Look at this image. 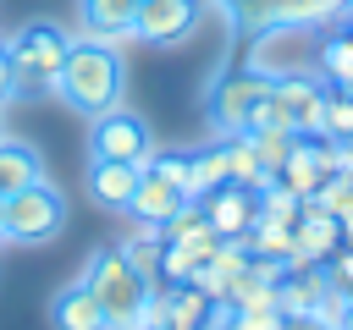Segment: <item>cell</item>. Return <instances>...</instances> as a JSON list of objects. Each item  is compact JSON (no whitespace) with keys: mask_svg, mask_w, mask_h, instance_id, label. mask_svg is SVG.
Returning a JSON list of instances; mask_svg holds the SVG:
<instances>
[{"mask_svg":"<svg viewBox=\"0 0 353 330\" xmlns=\"http://www.w3.org/2000/svg\"><path fill=\"white\" fill-rule=\"evenodd\" d=\"M342 242H347V248H353V209H347V214H342Z\"/></svg>","mask_w":353,"mask_h":330,"instance_id":"obj_35","label":"cell"},{"mask_svg":"<svg viewBox=\"0 0 353 330\" xmlns=\"http://www.w3.org/2000/svg\"><path fill=\"white\" fill-rule=\"evenodd\" d=\"M325 6H331V16H336V11H347V6H353V0H325Z\"/></svg>","mask_w":353,"mask_h":330,"instance_id":"obj_37","label":"cell"},{"mask_svg":"<svg viewBox=\"0 0 353 330\" xmlns=\"http://www.w3.org/2000/svg\"><path fill=\"white\" fill-rule=\"evenodd\" d=\"M66 226V204L50 182H33L22 192L0 198V242H22V248H44L55 242Z\"/></svg>","mask_w":353,"mask_h":330,"instance_id":"obj_3","label":"cell"},{"mask_svg":"<svg viewBox=\"0 0 353 330\" xmlns=\"http://www.w3.org/2000/svg\"><path fill=\"white\" fill-rule=\"evenodd\" d=\"M116 253H121V258H127V264H132V270H138L149 286L160 280V253H165V242H160V226H132V236H127Z\"/></svg>","mask_w":353,"mask_h":330,"instance_id":"obj_20","label":"cell"},{"mask_svg":"<svg viewBox=\"0 0 353 330\" xmlns=\"http://www.w3.org/2000/svg\"><path fill=\"white\" fill-rule=\"evenodd\" d=\"M221 148H226V182H237L248 192H259L270 182V170H265V160L254 148V132H221Z\"/></svg>","mask_w":353,"mask_h":330,"instance_id":"obj_15","label":"cell"},{"mask_svg":"<svg viewBox=\"0 0 353 330\" xmlns=\"http://www.w3.org/2000/svg\"><path fill=\"white\" fill-rule=\"evenodd\" d=\"M199 28V0H138L132 38L143 44H182Z\"/></svg>","mask_w":353,"mask_h":330,"instance_id":"obj_9","label":"cell"},{"mask_svg":"<svg viewBox=\"0 0 353 330\" xmlns=\"http://www.w3.org/2000/svg\"><path fill=\"white\" fill-rule=\"evenodd\" d=\"M331 280H325V264H309V270H281V280H276V308L281 314H309L314 302H320V292H325Z\"/></svg>","mask_w":353,"mask_h":330,"instance_id":"obj_16","label":"cell"},{"mask_svg":"<svg viewBox=\"0 0 353 330\" xmlns=\"http://www.w3.org/2000/svg\"><path fill=\"white\" fill-rule=\"evenodd\" d=\"M226 182V148L221 143H210V148H199L193 154V187H199V198L210 192V187H221Z\"/></svg>","mask_w":353,"mask_h":330,"instance_id":"obj_25","label":"cell"},{"mask_svg":"<svg viewBox=\"0 0 353 330\" xmlns=\"http://www.w3.org/2000/svg\"><path fill=\"white\" fill-rule=\"evenodd\" d=\"M342 330H353V308H347V319H342Z\"/></svg>","mask_w":353,"mask_h":330,"instance_id":"obj_39","label":"cell"},{"mask_svg":"<svg viewBox=\"0 0 353 330\" xmlns=\"http://www.w3.org/2000/svg\"><path fill=\"white\" fill-rule=\"evenodd\" d=\"M165 297H171V319H165V330H210V319H215V302H210V297H204L193 280L171 286Z\"/></svg>","mask_w":353,"mask_h":330,"instance_id":"obj_19","label":"cell"},{"mask_svg":"<svg viewBox=\"0 0 353 330\" xmlns=\"http://www.w3.org/2000/svg\"><path fill=\"white\" fill-rule=\"evenodd\" d=\"M276 182L292 192V198H314L320 192V182H325V165L314 160V148H309V138H298V148L287 154V165L276 170Z\"/></svg>","mask_w":353,"mask_h":330,"instance_id":"obj_18","label":"cell"},{"mask_svg":"<svg viewBox=\"0 0 353 330\" xmlns=\"http://www.w3.org/2000/svg\"><path fill=\"white\" fill-rule=\"evenodd\" d=\"M6 60H11V44H6V38H0V72H6Z\"/></svg>","mask_w":353,"mask_h":330,"instance_id":"obj_36","label":"cell"},{"mask_svg":"<svg viewBox=\"0 0 353 330\" xmlns=\"http://www.w3.org/2000/svg\"><path fill=\"white\" fill-rule=\"evenodd\" d=\"M347 143H353V138H347Z\"/></svg>","mask_w":353,"mask_h":330,"instance_id":"obj_43","label":"cell"},{"mask_svg":"<svg viewBox=\"0 0 353 330\" xmlns=\"http://www.w3.org/2000/svg\"><path fill=\"white\" fill-rule=\"evenodd\" d=\"M182 204H188V198H182V187H171L165 176L143 170V176H138V187H132V204H127V214H132L138 226H160V220H171Z\"/></svg>","mask_w":353,"mask_h":330,"instance_id":"obj_13","label":"cell"},{"mask_svg":"<svg viewBox=\"0 0 353 330\" xmlns=\"http://www.w3.org/2000/svg\"><path fill=\"white\" fill-rule=\"evenodd\" d=\"M143 165H127V160H88V198L110 214H127L132 204V187H138Z\"/></svg>","mask_w":353,"mask_h":330,"instance_id":"obj_11","label":"cell"},{"mask_svg":"<svg viewBox=\"0 0 353 330\" xmlns=\"http://www.w3.org/2000/svg\"><path fill=\"white\" fill-rule=\"evenodd\" d=\"M314 204H320V209H331V214L342 220V214L353 209V176H325V182H320V192H314Z\"/></svg>","mask_w":353,"mask_h":330,"instance_id":"obj_26","label":"cell"},{"mask_svg":"<svg viewBox=\"0 0 353 330\" xmlns=\"http://www.w3.org/2000/svg\"><path fill=\"white\" fill-rule=\"evenodd\" d=\"M0 138H6V104H0Z\"/></svg>","mask_w":353,"mask_h":330,"instance_id":"obj_40","label":"cell"},{"mask_svg":"<svg viewBox=\"0 0 353 330\" xmlns=\"http://www.w3.org/2000/svg\"><path fill=\"white\" fill-rule=\"evenodd\" d=\"M254 148H259V160H265V170L276 176V170L287 165V154L298 148V132H292V126H265V132H254Z\"/></svg>","mask_w":353,"mask_h":330,"instance_id":"obj_24","label":"cell"},{"mask_svg":"<svg viewBox=\"0 0 353 330\" xmlns=\"http://www.w3.org/2000/svg\"><path fill=\"white\" fill-rule=\"evenodd\" d=\"M77 16H83V38H99V44H127V38H132L138 0H77Z\"/></svg>","mask_w":353,"mask_h":330,"instance_id":"obj_12","label":"cell"},{"mask_svg":"<svg viewBox=\"0 0 353 330\" xmlns=\"http://www.w3.org/2000/svg\"><path fill=\"white\" fill-rule=\"evenodd\" d=\"M165 319H171V297L165 292H149L138 302V314H132V330H165Z\"/></svg>","mask_w":353,"mask_h":330,"instance_id":"obj_28","label":"cell"},{"mask_svg":"<svg viewBox=\"0 0 353 330\" xmlns=\"http://www.w3.org/2000/svg\"><path fill=\"white\" fill-rule=\"evenodd\" d=\"M281 330H336V324H325L314 314H281Z\"/></svg>","mask_w":353,"mask_h":330,"instance_id":"obj_33","label":"cell"},{"mask_svg":"<svg viewBox=\"0 0 353 330\" xmlns=\"http://www.w3.org/2000/svg\"><path fill=\"white\" fill-rule=\"evenodd\" d=\"M50 319H55V330H110V319H105V308L94 302V292L77 280V286H66L61 297H55V308H50Z\"/></svg>","mask_w":353,"mask_h":330,"instance_id":"obj_17","label":"cell"},{"mask_svg":"<svg viewBox=\"0 0 353 330\" xmlns=\"http://www.w3.org/2000/svg\"><path fill=\"white\" fill-rule=\"evenodd\" d=\"M193 286H199V292H204L210 302H226V286H232V280H226V275H221V270H215V264L204 258V264L193 270Z\"/></svg>","mask_w":353,"mask_h":330,"instance_id":"obj_30","label":"cell"},{"mask_svg":"<svg viewBox=\"0 0 353 330\" xmlns=\"http://www.w3.org/2000/svg\"><path fill=\"white\" fill-rule=\"evenodd\" d=\"M347 297H353V292H347Z\"/></svg>","mask_w":353,"mask_h":330,"instance_id":"obj_42","label":"cell"},{"mask_svg":"<svg viewBox=\"0 0 353 330\" xmlns=\"http://www.w3.org/2000/svg\"><path fill=\"white\" fill-rule=\"evenodd\" d=\"M347 308H353V297H347V292H342V286H325V292H320V302H314V308H309V314H314V319H325V324H336V330H342V319H347Z\"/></svg>","mask_w":353,"mask_h":330,"instance_id":"obj_29","label":"cell"},{"mask_svg":"<svg viewBox=\"0 0 353 330\" xmlns=\"http://www.w3.org/2000/svg\"><path fill=\"white\" fill-rule=\"evenodd\" d=\"M121 88H127V66H121V44H99V38H72L66 44V60H61V77H55V94L83 110V116H99L110 104H121Z\"/></svg>","mask_w":353,"mask_h":330,"instance_id":"obj_1","label":"cell"},{"mask_svg":"<svg viewBox=\"0 0 353 330\" xmlns=\"http://www.w3.org/2000/svg\"><path fill=\"white\" fill-rule=\"evenodd\" d=\"M83 286L94 292V302L105 308V319H110V330H132V314H138V302L154 292L116 248H105V253H94L88 258V270H83Z\"/></svg>","mask_w":353,"mask_h":330,"instance_id":"obj_4","label":"cell"},{"mask_svg":"<svg viewBox=\"0 0 353 330\" xmlns=\"http://www.w3.org/2000/svg\"><path fill=\"white\" fill-rule=\"evenodd\" d=\"M33 182H44L39 148L6 132V138H0V198H6V192H22V187H33Z\"/></svg>","mask_w":353,"mask_h":330,"instance_id":"obj_14","label":"cell"},{"mask_svg":"<svg viewBox=\"0 0 353 330\" xmlns=\"http://www.w3.org/2000/svg\"><path fill=\"white\" fill-rule=\"evenodd\" d=\"M265 94H270V72L265 66H237L210 88V121L221 132H248V116Z\"/></svg>","mask_w":353,"mask_h":330,"instance_id":"obj_7","label":"cell"},{"mask_svg":"<svg viewBox=\"0 0 353 330\" xmlns=\"http://www.w3.org/2000/svg\"><path fill=\"white\" fill-rule=\"evenodd\" d=\"M314 72H320L331 88L353 82V33H331V38L314 50Z\"/></svg>","mask_w":353,"mask_h":330,"instance_id":"obj_21","label":"cell"},{"mask_svg":"<svg viewBox=\"0 0 353 330\" xmlns=\"http://www.w3.org/2000/svg\"><path fill=\"white\" fill-rule=\"evenodd\" d=\"M226 11L248 33H265V28H309V22L331 16L325 0H232Z\"/></svg>","mask_w":353,"mask_h":330,"instance_id":"obj_8","label":"cell"},{"mask_svg":"<svg viewBox=\"0 0 353 330\" xmlns=\"http://www.w3.org/2000/svg\"><path fill=\"white\" fill-rule=\"evenodd\" d=\"M270 94L287 116V126L298 138H314L325 132V99H331V82L320 72H270Z\"/></svg>","mask_w":353,"mask_h":330,"instance_id":"obj_5","label":"cell"},{"mask_svg":"<svg viewBox=\"0 0 353 330\" xmlns=\"http://www.w3.org/2000/svg\"><path fill=\"white\" fill-rule=\"evenodd\" d=\"M325 132L331 138H353V94L331 88V99H325Z\"/></svg>","mask_w":353,"mask_h":330,"instance_id":"obj_27","label":"cell"},{"mask_svg":"<svg viewBox=\"0 0 353 330\" xmlns=\"http://www.w3.org/2000/svg\"><path fill=\"white\" fill-rule=\"evenodd\" d=\"M287 236H292V226L270 220V214H254V226H248V248L265 258H287Z\"/></svg>","mask_w":353,"mask_h":330,"instance_id":"obj_23","label":"cell"},{"mask_svg":"<svg viewBox=\"0 0 353 330\" xmlns=\"http://www.w3.org/2000/svg\"><path fill=\"white\" fill-rule=\"evenodd\" d=\"M11 44V60H6V72H11V94L17 99H33V94H55V77H61V60H66V28H55V22H28L17 38H6Z\"/></svg>","mask_w":353,"mask_h":330,"instance_id":"obj_2","label":"cell"},{"mask_svg":"<svg viewBox=\"0 0 353 330\" xmlns=\"http://www.w3.org/2000/svg\"><path fill=\"white\" fill-rule=\"evenodd\" d=\"M342 22H347V28H342V33H353V6H347V11H342Z\"/></svg>","mask_w":353,"mask_h":330,"instance_id":"obj_38","label":"cell"},{"mask_svg":"<svg viewBox=\"0 0 353 330\" xmlns=\"http://www.w3.org/2000/svg\"><path fill=\"white\" fill-rule=\"evenodd\" d=\"M232 324L237 330H281V314L276 308H232Z\"/></svg>","mask_w":353,"mask_h":330,"instance_id":"obj_31","label":"cell"},{"mask_svg":"<svg viewBox=\"0 0 353 330\" xmlns=\"http://www.w3.org/2000/svg\"><path fill=\"white\" fill-rule=\"evenodd\" d=\"M325 280H331V286H342V292H353V248H347V242L325 258Z\"/></svg>","mask_w":353,"mask_h":330,"instance_id":"obj_32","label":"cell"},{"mask_svg":"<svg viewBox=\"0 0 353 330\" xmlns=\"http://www.w3.org/2000/svg\"><path fill=\"white\" fill-rule=\"evenodd\" d=\"M199 209H204V220L215 226V236H248V226H254V214H259L254 192H248V187H237V182L210 187V192L199 198Z\"/></svg>","mask_w":353,"mask_h":330,"instance_id":"obj_10","label":"cell"},{"mask_svg":"<svg viewBox=\"0 0 353 330\" xmlns=\"http://www.w3.org/2000/svg\"><path fill=\"white\" fill-rule=\"evenodd\" d=\"M143 170H154V176H165L171 187H182V198H199V187H193V154H182V148H160V154L143 160Z\"/></svg>","mask_w":353,"mask_h":330,"instance_id":"obj_22","label":"cell"},{"mask_svg":"<svg viewBox=\"0 0 353 330\" xmlns=\"http://www.w3.org/2000/svg\"><path fill=\"white\" fill-rule=\"evenodd\" d=\"M154 148H149V126L143 116H132L127 104H110L99 116H88V160H127V165H143Z\"/></svg>","mask_w":353,"mask_h":330,"instance_id":"obj_6","label":"cell"},{"mask_svg":"<svg viewBox=\"0 0 353 330\" xmlns=\"http://www.w3.org/2000/svg\"><path fill=\"white\" fill-rule=\"evenodd\" d=\"M210 330H237V324H232V308H226V302H215V319H210Z\"/></svg>","mask_w":353,"mask_h":330,"instance_id":"obj_34","label":"cell"},{"mask_svg":"<svg viewBox=\"0 0 353 330\" xmlns=\"http://www.w3.org/2000/svg\"><path fill=\"white\" fill-rule=\"evenodd\" d=\"M342 94H353V82H342Z\"/></svg>","mask_w":353,"mask_h":330,"instance_id":"obj_41","label":"cell"}]
</instances>
